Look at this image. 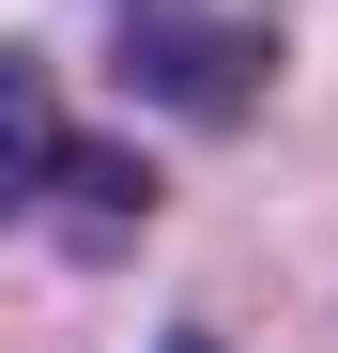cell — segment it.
Listing matches in <instances>:
<instances>
[{"mask_svg":"<svg viewBox=\"0 0 338 353\" xmlns=\"http://www.w3.org/2000/svg\"><path fill=\"white\" fill-rule=\"evenodd\" d=\"M108 92H123V108H154V123H246V108L277 92V16H185V0H123Z\"/></svg>","mask_w":338,"mask_h":353,"instance_id":"obj_1","label":"cell"},{"mask_svg":"<svg viewBox=\"0 0 338 353\" xmlns=\"http://www.w3.org/2000/svg\"><path fill=\"white\" fill-rule=\"evenodd\" d=\"M154 200H169V185H154L123 139H62V169H46V200H31V215L62 230L77 261H108V246H139V230H154Z\"/></svg>","mask_w":338,"mask_h":353,"instance_id":"obj_2","label":"cell"},{"mask_svg":"<svg viewBox=\"0 0 338 353\" xmlns=\"http://www.w3.org/2000/svg\"><path fill=\"white\" fill-rule=\"evenodd\" d=\"M62 139H77V123H62V92H46V62H31V46H0V230L46 200Z\"/></svg>","mask_w":338,"mask_h":353,"instance_id":"obj_3","label":"cell"},{"mask_svg":"<svg viewBox=\"0 0 338 353\" xmlns=\"http://www.w3.org/2000/svg\"><path fill=\"white\" fill-rule=\"evenodd\" d=\"M154 353H215V338H200V323H169V338H154Z\"/></svg>","mask_w":338,"mask_h":353,"instance_id":"obj_4","label":"cell"}]
</instances>
